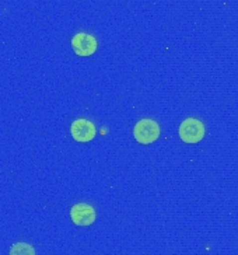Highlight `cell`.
I'll list each match as a JSON object with an SVG mask.
<instances>
[{"label": "cell", "mask_w": 238, "mask_h": 255, "mask_svg": "<svg viewBox=\"0 0 238 255\" xmlns=\"http://www.w3.org/2000/svg\"><path fill=\"white\" fill-rule=\"evenodd\" d=\"M160 125L157 121L150 120V118H143L137 121L133 128L134 139L141 144H150L154 143L160 137Z\"/></svg>", "instance_id": "6da1fadb"}, {"label": "cell", "mask_w": 238, "mask_h": 255, "mask_svg": "<svg viewBox=\"0 0 238 255\" xmlns=\"http://www.w3.org/2000/svg\"><path fill=\"white\" fill-rule=\"evenodd\" d=\"M179 137L185 143H199L205 137L206 129L203 122L196 118H186L179 125Z\"/></svg>", "instance_id": "7a4b0ae2"}, {"label": "cell", "mask_w": 238, "mask_h": 255, "mask_svg": "<svg viewBox=\"0 0 238 255\" xmlns=\"http://www.w3.org/2000/svg\"><path fill=\"white\" fill-rule=\"evenodd\" d=\"M70 133H72L76 142L86 143L94 139L97 130H96V127L91 121L79 118V120L73 121V124L70 127Z\"/></svg>", "instance_id": "3957f363"}, {"label": "cell", "mask_w": 238, "mask_h": 255, "mask_svg": "<svg viewBox=\"0 0 238 255\" xmlns=\"http://www.w3.org/2000/svg\"><path fill=\"white\" fill-rule=\"evenodd\" d=\"M72 48L79 56H90L97 51V39L91 34L79 32L72 38Z\"/></svg>", "instance_id": "277c9868"}, {"label": "cell", "mask_w": 238, "mask_h": 255, "mask_svg": "<svg viewBox=\"0 0 238 255\" xmlns=\"http://www.w3.org/2000/svg\"><path fill=\"white\" fill-rule=\"evenodd\" d=\"M70 218L77 226H90L96 222V209L89 203H76L70 209Z\"/></svg>", "instance_id": "5b68a950"}, {"label": "cell", "mask_w": 238, "mask_h": 255, "mask_svg": "<svg viewBox=\"0 0 238 255\" xmlns=\"http://www.w3.org/2000/svg\"><path fill=\"white\" fill-rule=\"evenodd\" d=\"M8 255H37L35 248L28 243H15L10 248Z\"/></svg>", "instance_id": "8992f818"}]
</instances>
